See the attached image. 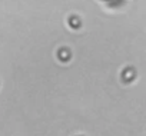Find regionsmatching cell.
I'll list each match as a JSON object with an SVG mask.
<instances>
[{
  "label": "cell",
  "instance_id": "6da1fadb",
  "mask_svg": "<svg viewBox=\"0 0 146 136\" xmlns=\"http://www.w3.org/2000/svg\"><path fill=\"white\" fill-rule=\"evenodd\" d=\"M59 57H60V60H69V57H70V53L67 52V50H60L59 52Z\"/></svg>",
  "mask_w": 146,
  "mask_h": 136
},
{
  "label": "cell",
  "instance_id": "7a4b0ae2",
  "mask_svg": "<svg viewBox=\"0 0 146 136\" xmlns=\"http://www.w3.org/2000/svg\"><path fill=\"white\" fill-rule=\"evenodd\" d=\"M70 26H72L73 29L79 27V26H80V20H79L78 17H70Z\"/></svg>",
  "mask_w": 146,
  "mask_h": 136
}]
</instances>
